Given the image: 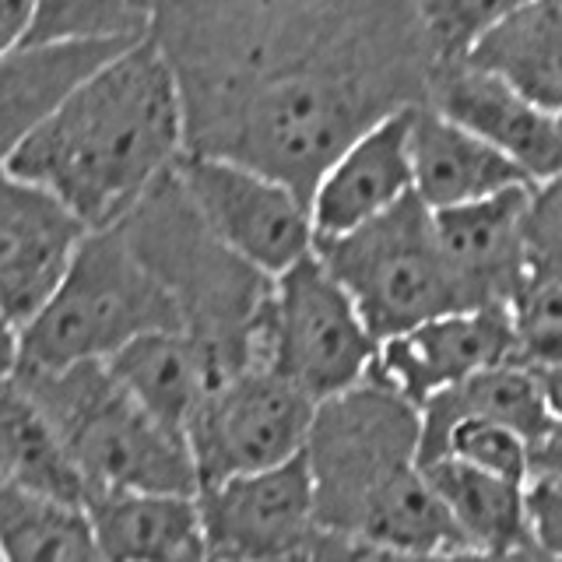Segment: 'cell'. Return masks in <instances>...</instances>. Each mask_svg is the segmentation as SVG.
Segmentation results:
<instances>
[{"instance_id":"obj_1","label":"cell","mask_w":562,"mask_h":562,"mask_svg":"<svg viewBox=\"0 0 562 562\" xmlns=\"http://www.w3.org/2000/svg\"><path fill=\"white\" fill-rule=\"evenodd\" d=\"M187 155L271 176L306 204L338 158L429 105L436 60L408 0L155 4Z\"/></svg>"},{"instance_id":"obj_2","label":"cell","mask_w":562,"mask_h":562,"mask_svg":"<svg viewBox=\"0 0 562 562\" xmlns=\"http://www.w3.org/2000/svg\"><path fill=\"white\" fill-rule=\"evenodd\" d=\"M187 155L180 85L155 40L88 81L64 110L4 155V176L43 187L113 228Z\"/></svg>"},{"instance_id":"obj_3","label":"cell","mask_w":562,"mask_h":562,"mask_svg":"<svg viewBox=\"0 0 562 562\" xmlns=\"http://www.w3.org/2000/svg\"><path fill=\"white\" fill-rule=\"evenodd\" d=\"M306 464L327 535L404 555L471 552L422 464V408L376 373L316 408Z\"/></svg>"},{"instance_id":"obj_4","label":"cell","mask_w":562,"mask_h":562,"mask_svg":"<svg viewBox=\"0 0 562 562\" xmlns=\"http://www.w3.org/2000/svg\"><path fill=\"white\" fill-rule=\"evenodd\" d=\"M120 228L140 263L172 295L183 334L207 351L218 383L263 366L274 278L250 268L211 233L180 172L162 176Z\"/></svg>"},{"instance_id":"obj_5","label":"cell","mask_w":562,"mask_h":562,"mask_svg":"<svg viewBox=\"0 0 562 562\" xmlns=\"http://www.w3.org/2000/svg\"><path fill=\"white\" fill-rule=\"evenodd\" d=\"M155 330H183L180 310L120 225L88 236L53 303L8 334V373H60L85 362H110L116 351Z\"/></svg>"},{"instance_id":"obj_6","label":"cell","mask_w":562,"mask_h":562,"mask_svg":"<svg viewBox=\"0 0 562 562\" xmlns=\"http://www.w3.org/2000/svg\"><path fill=\"white\" fill-rule=\"evenodd\" d=\"M35 401L95 492H162L201 496L190 447L123 391L105 362L60 373H8ZM92 503V499H88Z\"/></svg>"},{"instance_id":"obj_7","label":"cell","mask_w":562,"mask_h":562,"mask_svg":"<svg viewBox=\"0 0 562 562\" xmlns=\"http://www.w3.org/2000/svg\"><path fill=\"white\" fill-rule=\"evenodd\" d=\"M316 257L341 281L380 345L464 313L436 239V215L418 198L351 236L316 239Z\"/></svg>"},{"instance_id":"obj_8","label":"cell","mask_w":562,"mask_h":562,"mask_svg":"<svg viewBox=\"0 0 562 562\" xmlns=\"http://www.w3.org/2000/svg\"><path fill=\"white\" fill-rule=\"evenodd\" d=\"M376 359L380 341L321 257L313 254L274 281L263 366L295 391L316 404L341 397L376 373Z\"/></svg>"},{"instance_id":"obj_9","label":"cell","mask_w":562,"mask_h":562,"mask_svg":"<svg viewBox=\"0 0 562 562\" xmlns=\"http://www.w3.org/2000/svg\"><path fill=\"white\" fill-rule=\"evenodd\" d=\"M316 408L321 404L268 366H250L215 383L187 432L201 488L250 479L303 457Z\"/></svg>"},{"instance_id":"obj_10","label":"cell","mask_w":562,"mask_h":562,"mask_svg":"<svg viewBox=\"0 0 562 562\" xmlns=\"http://www.w3.org/2000/svg\"><path fill=\"white\" fill-rule=\"evenodd\" d=\"M207 562H321L327 531L316 514L306 453L274 471L201 488Z\"/></svg>"},{"instance_id":"obj_11","label":"cell","mask_w":562,"mask_h":562,"mask_svg":"<svg viewBox=\"0 0 562 562\" xmlns=\"http://www.w3.org/2000/svg\"><path fill=\"white\" fill-rule=\"evenodd\" d=\"M176 172L211 233L260 274L278 281L316 254L313 211L285 183L193 155H183Z\"/></svg>"},{"instance_id":"obj_12","label":"cell","mask_w":562,"mask_h":562,"mask_svg":"<svg viewBox=\"0 0 562 562\" xmlns=\"http://www.w3.org/2000/svg\"><path fill=\"white\" fill-rule=\"evenodd\" d=\"M92 236L57 193L4 176L0 201V295L8 334L25 330L60 292L81 246Z\"/></svg>"},{"instance_id":"obj_13","label":"cell","mask_w":562,"mask_h":562,"mask_svg":"<svg viewBox=\"0 0 562 562\" xmlns=\"http://www.w3.org/2000/svg\"><path fill=\"white\" fill-rule=\"evenodd\" d=\"M499 366H517L509 310L450 313L380 345L376 376L415 408Z\"/></svg>"},{"instance_id":"obj_14","label":"cell","mask_w":562,"mask_h":562,"mask_svg":"<svg viewBox=\"0 0 562 562\" xmlns=\"http://www.w3.org/2000/svg\"><path fill=\"white\" fill-rule=\"evenodd\" d=\"M527 198L531 187L436 215V239L464 313L509 310L531 274L524 233Z\"/></svg>"},{"instance_id":"obj_15","label":"cell","mask_w":562,"mask_h":562,"mask_svg":"<svg viewBox=\"0 0 562 562\" xmlns=\"http://www.w3.org/2000/svg\"><path fill=\"white\" fill-rule=\"evenodd\" d=\"M429 105L468 134L503 151L531 183L562 172L559 116L538 110L520 92L471 64L436 70Z\"/></svg>"},{"instance_id":"obj_16","label":"cell","mask_w":562,"mask_h":562,"mask_svg":"<svg viewBox=\"0 0 562 562\" xmlns=\"http://www.w3.org/2000/svg\"><path fill=\"white\" fill-rule=\"evenodd\" d=\"M412 123L415 110L391 116L327 169L310 201L316 239L351 236L415 198Z\"/></svg>"},{"instance_id":"obj_17","label":"cell","mask_w":562,"mask_h":562,"mask_svg":"<svg viewBox=\"0 0 562 562\" xmlns=\"http://www.w3.org/2000/svg\"><path fill=\"white\" fill-rule=\"evenodd\" d=\"M134 46L140 43H32L0 57L4 155L57 116L88 81H95Z\"/></svg>"},{"instance_id":"obj_18","label":"cell","mask_w":562,"mask_h":562,"mask_svg":"<svg viewBox=\"0 0 562 562\" xmlns=\"http://www.w3.org/2000/svg\"><path fill=\"white\" fill-rule=\"evenodd\" d=\"M412 166H415V198L432 215L453 207L492 201L509 190L535 187L503 151L468 134L432 105L415 110L412 123Z\"/></svg>"},{"instance_id":"obj_19","label":"cell","mask_w":562,"mask_h":562,"mask_svg":"<svg viewBox=\"0 0 562 562\" xmlns=\"http://www.w3.org/2000/svg\"><path fill=\"white\" fill-rule=\"evenodd\" d=\"M88 517L105 562H207L198 496L95 492Z\"/></svg>"},{"instance_id":"obj_20","label":"cell","mask_w":562,"mask_h":562,"mask_svg":"<svg viewBox=\"0 0 562 562\" xmlns=\"http://www.w3.org/2000/svg\"><path fill=\"white\" fill-rule=\"evenodd\" d=\"M140 408L158 426L187 443L190 422L201 412L211 386L218 383L207 351L183 330H155L131 341L105 362Z\"/></svg>"},{"instance_id":"obj_21","label":"cell","mask_w":562,"mask_h":562,"mask_svg":"<svg viewBox=\"0 0 562 562\" xmlns=\"http://www.w3.org/2000/svg\"><path fill=\"white\" fill-rule=\"evenodd\" d=\"M499 422L520 432L527 443H538L559 422L552 418L544 383L524 366H499L474 376L453 391L436 394L422 408V464L443 461L447 439L461 422Z\"/></svg>"},{"instance_id":"obj_22","label":"cell","mask_w":562,"mask_h":562,"mask_svg":"<svg viewBox=\"0 0 562 562\" xmlns=\"http://www.w3.org/2000/svg\"><path fill=\"white\" fill-rule=\"evenodd\" d=\"M471 67L499 78L538 110L562 113V0L506 4L482 43Z\"/></svg>"},{"instance_id":"obj_23","label":"cell","mask_w":562,"mask_h":562,"mask_svg":"<svg viewBox=\"0 0 562 562\" xmlns=\"http://www.w3.org/2000/svg\"><path fill=\"white\" fill-rule=\"evenodd\" d=\"M426 474L471 552L514 555L535 549L531 520H527V485L479 471L453 457L426 464Z\"/></svg>"},{"instance_id":"obj_24","label":"cell","mask_w":562,"mask_h":562,"mask_svg":"<svg viewBox=\"0 0 562 562\" xmlns=\"http://www.w3.org/2000/svg\"><path fill=\"white\" fill-rule=\"evenodd\" d=\"M4 488L25 496L88 509L92 485L70 457L53 422L18 383L4 380Z\"/></svg>"},{"instance_id":"obj_25","label":"cell","mask_w":562,"mask_h":562,"mask_svg":"<svg viewBox=\"0 0 562 562\" xmlns=\"http://www.w3.org/2000/svg\"><path fill=\"white\" fill-rule=\"evenodd\" d=\"M0 541L4 562H105L88 509L46 503L18 488L0 492Z\"/></svg>"},{"instance_id":"obj_26","label":"cell","mask_w":562,"mask_h":562,"mask_svg":"<svg viewBox=\"0 0 562 562\" xmlns=\"http://www.w3.org/2000/svg\"><path fill=\"white\" fill-rule=\"evenodd\" d=\"M155 32L151 4L127 0H46L29 43H145Z\"/></svg>"},{"instance_id":"obj_27","label":"cell","mask_w":562,"mask_h":562,"mask_svg":"<svg viewBox=\"0 0 562 562\" xmlns=\"http://www.w3.org/2000/svg\"><path fill=\"white\" fill-rule=\"evenodd\" d=\"M517 366L549 376L562 369V271L531 268L509 303Z\"/></svg>"},{"instance_id":"obj_28","label":"cell","mask_w":562,"mask_h":562,"mask_svg":"<svg viewBox=\"0 0 562 562\" xmlns=\"http://www.w3.org/2000/svg\"><path fill=\"white\" fill-rule=\"evenodd\" d=\"M422 25H426L436 70L468 64L474 46L492 29V22L506 11V4H488V0H429L418 4Z\"/></svg>"},{"instance_id":"obj_29","label":"cell","mask_w":562,"mask_h":562,"mask_svg":"<svg viewBox=\"0 0 562 562\" xmlns=\"http://www.w3.org/2000/svg\"><path fill=\"white\" fill-rule=\"evenodd\" d=\"M443 457L499 474V479L509 482L531 485V443L520 432L499 426V422H461L450 432Z\"/></svg>"},{"instance_id":"obj_30","label":"cell","mask_w":562,"mask_h":562,"mask_svg":"<svg viewBox=\"0 0 562 562\" xmlns=\"http://www.w3.org/2000/svg\"><path fill=\"white\" fill-rule=\"evenodd\" d=\"M524 233L531 268L562 271V172L531 187Z\"/></svg>"},{"instance_id":"obj_31","label":"cell","mask_w":562,"mask_h":562,"mask_svg":"<svg viewBox=\"0 0 562 562\" xmlns=\"http://www.w3.org/2000/svg\"><path fill=\"white\" fill-rule=\"evenodd\" d=\"M321 562H541L538 549H524L514 555H485V552H447V555H404V552H380L348 544L341 538H327Z\"/></svg>"},{"instance_id":"obj_32","label":"cell","mask_w":562,"mask_h":562,"mask_svg":"<svg viewBox=\"0 0 562 562\" xmlns=\"http://www.w3.org/2000/svg\"><path fill=\"white\" fill-rule=\"evenodd\" d=\"M527 520H531L535 549L549 559H562V492L527 485Z\"/></svg>"},{"instance_id":"obj_33","label":"cell","mask_w":562,"mask_h":562,"mask_svg":"<svg viewBox=\"0 0 562 562\" xmlns=\"http://www.w3.org/2000/svg\"><path fill=\"white\" fill-rule=\"evenodd\" d=\"M35 0H0V57L22 49L35 25Z\"/></svg>"},{"instance_id":"obj_34","label":"cell","mask_w":562,"mask_h":562,"mask_svg":"<svg viewBox=\"0 0 562 562\" xmlns=\"http://www.w3.org/2000/svg\"><path fill=\"white\" fill-rule=\"evenodd\" d=\"M531 485H549L562 492V426L531 443Z\"/></svg>"},{"instance_id":"obj_35","label":"cell","mask_w":562,"mask_h":562,"mask_svg":"<svg viewBox=\"0 0 562 562\" xmlns=\"http://www.w3.org/2000/svg\"><path fill=\"white\" fill-rule=\"evenodd\" d=\"M544 383V397H549V408H552V418L562 426V369L559 373H549V376H541Z\"/></svg>"},{"instance_id":"obj_36","label":"cell","mask_w":562,"mask_h":562,"mask_svg":"<svg viewBox=\"0 0 562 562\" xmlns=\"http://www.w3.org/2000/svg\"><path fill=\"white\" fill-rule=\"evenodd\" d=\"M541 562H562V559H549V555H541Z\"/></svg>"},{"instance_id":"obj_37","label":"cell","mask_w":562,"mask_h":562,"mask_svg":"<svg viewBox=\"0 0 562 562\" xmlns=\"http://www.w3.org/2000/svg\"><path fill=\"white\" fill-rule=\"evenodd\" d=\"M559 127H562V113H559Z\"/></svg>"}]
</instances>
